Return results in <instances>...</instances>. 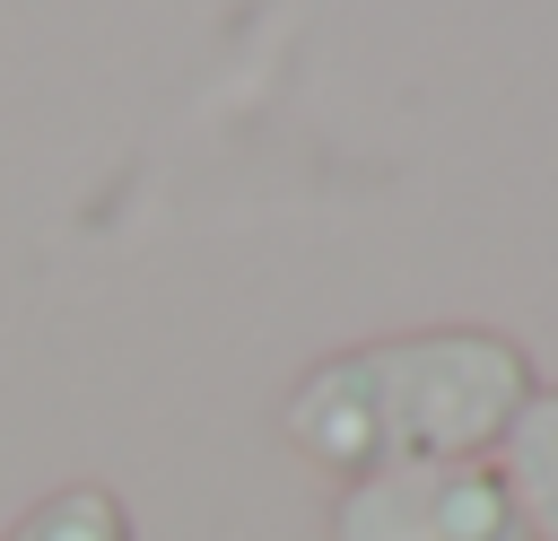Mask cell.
<instances>
[{
    "mask_svg": "<svg viewBox=\"0 0 558 541\" xmlns=\"http://www.w3.org/2000/svg\"><path fill=\"white\" fill-rule=\"evenodd\" d=\"M532 401V366L497 332H401L314 366L288 393V445L323 471H401V462H471L506 445Z\"/></svg>",
    "mask_w": 558,
    "mask_h": 541,
    "instance_id": "obj_1",
    "label": "cell"
},
{
    "mask_svg": "<svg viewBox=\"0 0 558 541\" xmlns=\"http://www.w3.org/2000/svg\"><path fill=\"white\" fill-rule=\"evenodd\" d=\"M331 541H523V515L480 462H401L340 489Z\"/></svg>",
    "mask_w": 558,
    "mask_h": 541,
    "instance_id": "obj_2",
    "label": "cell"
},
{
    "mask_svg": "<svg viewBox=\"0 0 558 541\" xmlns=\"http://www.w3.org/2000/svg\"><path fill=\"white\" fill-rule=\"evenodd\" d=\"M506 497H514V515H523V532L532 541H558V384L541 393L532 384V401L514 410V428H506Z\"/></svg>",
    "mask_w": 558,
    "mask_h": 541,
    "instance_id": "obj_3",
    "label": "cell"
},
{
    "mask_svg": "<svg viewBox=\"0 0 558 541\" xmlns=\"http://www.w3.org/2000/svg\"><path fill=\"white\" fill-rule=\"evenodd\" d=\"M9 541H131V515H122V497L113 489H52L35 515H17L9 524Z\"/></svg>",
    "mask_w": 558,
    "mask_h": 541,
    "instance_id": "obj_4",
    "label": "cell"
}]
</instances>
